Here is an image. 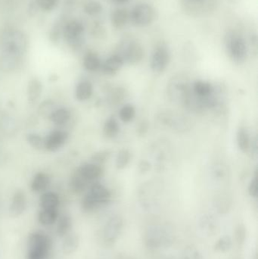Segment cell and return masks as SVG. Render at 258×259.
Here are the masks:
<instances>
[{
    "mask_svg": "<svg viewBox=\"0 0 258 259\" xmlns=\"http://www.w3.org/2000/svg\"><path fill=\"white\" fill-rule=\"evenodd\" d=\"M199 228L203 234L209 237L217 235L220 231V226L215 217L210 214H205L200 219Z\"/></svg>",
    "mask_w": 258,
    "mask_h": 259,
    "instance_id": "14",
    "label": "cell"
},
{
    "mask_svg": "<svg viewBox=\"0 0 258 259\" xmlns=\"http://www.w3.org/2000/svg\"><path fill=\"white\" fill-rule=\"evenodd\" d=\"M109 156H110V153L108 151H100V152L93 154L92 156L91 157V160H92L93 164L100 165V164L107 161Z\"/></svg>",
    "mask_w": 258,
    "mask_h": 259,
    "instance_id": "40",
    "label": "cell"
},
{
    "mask_svg": "<svg viewBox=\"0 0 258 259\" xmlns=\"http://www.w3.org/2000/svg\"><path fill=\"white\" fill-rule=\"evenodd\" d=\"M26 140L31 147L36 150L45 149V140L39 134L36 133H30L26 135Z\"/></svg>",
    "mask_w": 258,
    "mask_h": 259,
    "instance_id": "32",
    "label": "cell"
},
{
    "mask_svg": "<svg viewBox=\"0 0 258 259\" xmlns=\"http://www.w3.org/2000/svg\"><path fill=\"white\" fill-rule=\"evenodd\" d=\"M215 206L220 214H227L231 207V200L227 196H220L215 199Z\"/></svg>",
    "mask_w": 258,
    "mask_h": 259,
    "instance_id": "33",
    "label": "cell"
},
{
    "mask_svg": "<svg viewBox=\"0 0 258 259\" xmlns=\"http://www.w3.org/2000/svg\"><path fill=\"white\" fill-rule=\"evenodd\" d=\"M50 184V178L48 175L43 172H38L33 176L30 182V190L33 193H43Z\"/></svg>",
    "mask_w": 258,
    "mask_h": 259,
    "instance_id": "19",
    "label": "cell"
},
{
    "mask_svg": "<svg viewBox=\"0 0 258 259\" xmlns=\"http://www.w3.org/2000/svg\"><path fill=\"white\" fill-rule=\"evenodd\" d=\"M83 65L85 69L89 72H95L98 71L101 66L99 56L94 52H88L83 57Z\"/></svg>",
    "mask_w": 258,
    "mask_h": 259,
    "instance_id": "21",
    "label": "cell"
},
{
    "mask_svg": "<svg viewBox=\"0 0 258 259\" xmlns=\"http://www.w3.org/2000/svg\"><path fill=\"white\" fill-rule=\"evenodd\" d=\"M124 222L119 215H114L109 219L103 231V240L106 246H112L119 238L122 231Z\"/></svg>",
    "mask_w": 258,
    "mask_h": 259,
    "instance_id": "10",
    "label": "cell"
},
{
    "mask_svg": "<svg viewBox=\"0 0 258 259\" xmlns=\"http://www.w3.org/2000/svg\"><path fill=\"white\" fill-rule=\"evenodd\" d=\"M226 50L229 57L236 63L240 64L246 60L248 47L245 38L236 31H229L224 38Z\"/></svg>",
    "mask_w": 258,
    "mask_h": 259,
    "instance_id": "4",
    "label": "cell"
},
{
    "mask_svg": "<svg viewBox=\"0 0 258 259\" xmlns=\"http://www.w3.org/2000/svg\"><path fill=\"white\" fill-rule=\"evenodd\" d=\"M150 168V164L146 161H142L139 164V169L141 171H147Z\"/></svg>",
    "mask_w": 258,
    "mask_h": 259,
    "instance_id": "44",
    "label": "cell"
},
{
    "mask_svg": "<svg viewBox=\"0 0 258 259\" xmlns=\"http://www.w3.org/2000/svg\"><path fill=\"white\" fill-rule=\"evenodd\" d=\"M136 115L135 108L132 105L127 104L121 108L119 112V116L121 121L127 123L131 121Z\"/></svg>",
    "mask_w": 258,
    "mask_h": 259,
    "instance_id": "38",
    "label": "cell"
},
{
    "mask_svg": "<svg viewBox=\"0 0 258 259\" xmlns=\"http://www.w3.org/2000/svg\"><path fill=\"white\" fill-rule=\"evenodd\" d=\"M27 207V197L24 192L18 190L12 196L9 206V213L12 217H18L25 211Z\"/></svg>",
    "mask_w": 258,
    "mask_h": 259,
    "instance_id": "12",
    "label": "cell"
},
{
    "mask_svg": "<svg viewBox=\"0 0 258 259\" xmlns=\"http://www.w3.org/2000/svg\"><path fill=\"white\" fill-rule=\"evenodd\" d=\"M124 61L120 55L115 54L106 59L101 65L103 72L108 75H114L116 74L124 65Z\"/></svg>",
    "mask_w": 258,
    "mask_h": 259,
    "instance_id": "16",
    "label": "cell"
},
{
    "mask_svg": "<svg viewBox=\"0 0 258 259\" xmlns=\"http://www.w3.org/2000/svg\"><path fill=\"white\" fill-rule=\"evenodd\" d=\"M236 140L239 149L244 153L248 152L250 147V138L246 129L240 127L238 130Z\"/></svg>",
    "mask_w": 258,
    "mask_h": 259,
    "instance_id": "28",
    "label": "cell"
},
{
    "mask_svg": "<svg viewBox=\"0 0 258 259\" xmlns=\"http://www.w3.org/2000/svg\"><path fill=\"white\" fill-rule=\"evenodd\" d=\"M85 26L77 19H68L64 24L62 38L73 50H79L85 42Z\"/></svg>",
    "mask_w": 258,
    "mask_h": 259,
    "instance_id": "5",
    "label": "cell"
},
{
    "mask_svg": "<svg viewBox=\"0 0 258 259\" xmlns=\"http://www.w3.org/2000/svg\"><path fill=\"white\" fill-rule=\"evenodd\" d=\"M148 123L145 122V121H142V122L141 123L140 125H139L138 132H139V134H144L148 131Z\"/></svg>",
    "mask_w": 258,
    "mask_h": 259,
    "instance_id": "43",
    "label": "cell"
},
{
    "mask_svg": "<svg viewBox=\"0 0 258 259\" xmlns=\"http://www.w3.org/2000/svg\"><path fill=\"white\" fill-rule=\"evenodd\" d=\"M51 247L49 237L42 232H33L29 236L27 259H45Z\"/></svg>",
    "mask_w": 258,
    "mask_h": 259,
    "instance_id": "6",
    "label": "cell"
},
{
    "mask_svg": "<svg viewBox=\"0 0 258 259\" xmlns=\"http://www.w3.org/2000/svg\"><path fill=\"white\" fill-rule=\"evenodd\" d=\"M68 18L65 15H62L61 18L57 21H56L54 25L50 29L49 37L50 41L53 44H58L62 38V30H63L64 24L66 22Z\"/></svg>",
    "mask_w": 258,
    "mask_h": 259,
    "instance_id": "25",
    "label": "cell"
},
{
    "mask_svg": "<svg viewBox=\"0 0 258 259\" xmlns=\"http://www.w3.org/2000/svg\"><path fill=\"white\" fill-rule=\"evenodd\" d=\"M171 60L169 48L165 44H160L156 47L151 55L150 66L154 73H162L166 69Z\"/></svg>",
    "mask_w": 258,
    "mask_h": 259,
    "instance_id": "8",
    "label": "cell"
},
{
    "mask_svg": "<svg viewBox=\"0 0 258 259\" xmlns=\"http://www.w3.org/2000/svg\"><path fill=\"white\" fill-rule=\"evenodd\" d=\"M119 124L118 121L114 118H109L105 123L103 127V134L105 137L109 139H112L116 137L119 133Z\"/></svg>",
    "mask_w": 258,
    "mask_h": 259,
    "instance_id": "30",
    "label": "cell"
},
{
    "mask_svg": "<svg viewBox=\"0 0 258 259\" xmlns=\"http://www.w3.org/2000/svg\"><path fill=\"white\" fill-rule=\"evenodd\" d=\"M57 224V234L60 237L68 235L72 228V219L68 214L59 216Z\"/></svg>",
    "mask_w": 258,
    "mask_h": 259,
    "instance_id": "26",
    "label": "cell"
},
{
    "mask_svg": "<svg viewBox=\"0 0 258 259\" xmlns=\"http://www.w3.org/2000/svg\"><path fill=\"white\" fill-rule=\"evenodd\" d=\"M77 173L88 183L98 179L103 173L101 166L93 163L83 164L77 169Z\"/></svg>",
    "mask_w": 258,
    "mask_h": 259,
    "instance_id": "13",
    "label": "cell"
},
{
    "mask_svg": "<svg viewBox=\"0 0 258 259\" xmlns=\"http://www.w3.org/2000/svg\"><path fill=\"white\" fill-rule=\"evenodd\" d=\"M42 92V83L37 77H33L29 80L27 84V95L29 104L33 106L36 104L40 98Z\"/></svg>",
    "mask_w": 258,
    "mask_h": 259,
    "instance_id": "15",
    "label": "cell"
},
{
    "mask_svg": "<svg viewBox=\"0 0 258 259\" xmlns=\"http://www.w3.org/2000/svg\"><path fill=\"white\" fill-rule=\"evenodd\" d=\"M59 216L58 209H42L41 208L38 214V220L43 226H50L57 222Z\"/></svg>",
    "mask_w": 258,
    "mask_h": 259,
    "instance_id": "24",
    "label": "cell"
},
{
    "mask_svg": "<svg viewBox=\"0 0 258 259\" xmlns=\"http://www.w3.org/2000/svg\"><path fill=\"white\" fill-rule=\"evenodd\" d=\"M0 115H1V112H0Z\"/></svg>",
    "mask_w": 258,
    "mask_h": 259,
    "instance_id": "49",
    "label": "cell"
},
{
    "mask_svg": "<svg viewBox=\"0 0 258 259\" xmlns=\"http://www.w3.org/2000/svg\"><path fill=\"white\" fill-rule=\"evenodd\" d=\"M83 11L88 16H98L102 12L103 6L101 3L96 0H89L83 6Z\"/></svg>",
    "mask_w": 258,
    "mask_h": 259,
    "instance_id": "29",
    "label": "cell"
},
{
    "mask_svg": "<svg viewBox=\"0 0 258 259\" xmlns=\"http://www.w3.org/2000/svg\"><path fill=\"white\" fill-rule=\"evenodd\" d=\"M174 243V234L168 227L153 225L145 234V244L150 249L170 247Z\"/></svg>",
    "mask_w": 258,
    "mask_h": 259,
    "instance_id": "3",
    "label": "cell"
},
{
    "mask_svg": "<svg viewBox=\"0 0 258 259\" xmlns=\"http://www.w3.org/2000/svg\"><path fill=\"white\" fill-rule=\"evenodd\" d=\"M71 118V112L67 108H57L49 118L53 124L58 126L65 125L69 122Z\"/></svg>",
    "mask_w": 258,
    "mask_h": 259,
    "instance_id": "22",
    "label": "cell"
},
{
    "mask_svg": "<svg viewBox=\"0 0 258 259\" xmlns=\"http://www.w3.org/2000/svg\"><path fill=\"white\" fill-rule=\"evenodd\" d=\"M247 238V229L243 224H239L235 230V240L239 247L245 244Z\"/></svg>",
    "mask_w": 258,
    "mask_h": 259,
    "instance_id": "39",
    "label": "cell"
},
{
    "mask_svg": "<svg viewBox=\"0 0 258 259\" xmlns=\"http://www.w3.org/2000/svg\"><path fill=\"white\" fill-rule=\"evenodd\" d=\"M193 91L195 94L199 97H209L212 94V87L210 83H207V82L198 80L194 83Z\"/></svg>",
    "mask_w": 258,
    "mask_h": 259,
    "instance_id": "34",
    "label": "cell"
},
{
    "mask_svg": "<svg viewBox=\"0 0 258 259\" xmlns=\"http://www.w3.org/2000/svg\"><path fill=\"white\" fill-rule=\"evenodd\" d=\"M39 11L45 12H51L57 9L60 0H34Z\"/></svg>",
    "mask_w": 258,
    "mask_h": 259,
    "instance_id": "36",
    "label": "cell"
},
{
    "mask_svg": "<svg viewBox=\"0 0 258 259\" xmlns=\"http://www.w3.org/2000/svg\"><path fill=\"white\" fill-rule=\"evenodd\" d=\"M112 194L105 186L95 183L90 186L89 191L82 200V209L86 212L95 211L100 207L107 205L110 202Z\"/></svg>",
    "mask_w": 258,
    "mask_h": 259,
    "instance_id": "2",
    "label": "cell"
},
{
    "mask_svg": "<svg viewBox=\"0 0 258 259\" xmlns=\"http://www.w3.org/2000/svg\"><path fill=\"white\" fill-rule=\"evenodd\" d=\"M248 193L252 197L256 198L257 196V173L256 172L255 176L253 178L252 181L250 183L249 187H248Z\"/></svg>",
    "mask_w": 258,
    "mask_h": 259,
    "instance_id": "41",
    "label": "cell"
},
{
    "mask_svg": "<svg viewBox=\"0 0 258 259\" xmlns=\"http://www.w3.org/2000/svg\"><path fill=\"white\" fill-rule=\"evenodd\" d=\"M131 159V154L127 149H122L118 152L116 158L117 168L122 170L127 167Z\"/></svg>",
    "mask_w": 258,
    "mask_h": 259,
    "instance_id": "37",
    "label": "cell"
},
{
    "mask_svg": "<svg viewBox=\"0 0 258 259\" xmlns=\"http://www.w3.org/2000/svg\"><path fill=\"white\" fill-rule=\"evenodd\" d=\"M80 244L79 237L74 233H71L65 236L62 244V250L65 255H71L78 249Z\"/></svg>",
    "mask_w": 258,
    "mask_h": 259,
    "instance_id": "23",
    "label": "cell"
},
{
    "mask_svg": "<svg viewBox=\"0 0 258 259\" xmlns=\"http://www.w3.org/2000/svg\"><path fill=\"white\" fill-rule=\"evenodd\" d=\"M1 143H2V140L0 139V149H1Z\"/></svg>",
    "mask_w": 258,
    "mask_h": 259,
    "instance_id": "48",
    "label": "cell"
},
{
    "mask_svg": "<svg viewBox=\"0 0 258 259\" xmlns=\"http://www.w3.org/2000/svg\"><path fill=\"white\" fill-rule=\"evenodd\" d=\"M56 103L51 100H45L38 107V113L41 117L49 119L51 114L57 109Z\"/></svg>",
    "mask_w": 258,
    "mask_h": 259,
    "instance_id": "31",
    "label": "cell"
},
{
    "mask_svg": "<svg viewBox=\"0 0 258 259\" xmlns=\"http://www.w3.org/2000/svg\"><path fill=\"white\" fill-rule=\"evenodd\" d=\"M60 198L55 192H43L39 198V206L42 209H58Z\"/></svg>",
    "mask_w": 258,
    "mask_h": 259,
    "instance_id": "18",
    "label": "cell"
},
{
    "mask_svg": "<svg viewBox=\"0 0 258 259\" xmlns=\"http://www.w3.org/2000/svg\"><path fill=\"white\" fill-rule=\"evenodd\" d=\"M68 134L62 130H55L47 135L45 140V149L48 152H54L65 146L68 140Z\"/></svg>",
    "mask_w": 258,
    "mask_h": 259,
    "instance_id": "11",
    "label": "cell"
},
{
    "mask_svg": "<svg viewBox=\"0 0 258 259\" xmlns=\"http://www.w3.org/2000/svg\"><path fill=\"white\" fill-rule=\"evenodd\" d=\"M88 184L89 183L87 181H85L76 172L70 181V188L75 194H81L87 188Z\"/></svg>",
    "mask_w": 258,
    "mask_h": 259,
    "instance_id": "27",
    "label": "cell"
},
{
    "mask_svg": "<svg viewBox=\"0 0 258 259\" xmlns=\"http://www.w3.org/2000/svg\"><path fill=\"white\" fill-rule=\"evenodd\" d=\"M58 79H59V77H58L57 74H51V75H50L49 77H48V80L51 82L56 81V80H58Z\"/></svg>",
    "mask_w": 258,
    "mask_h": 259,
    "instance_id": "45",
    "label": "cell"
},
{
    "mask_svg": "<svg viewBox=\"0 0 258 259\" xmlns=\"http://www.w3.org/2000/svg\"><path fill=\"white\" fill-rule=\"evenodd\" d=\"M93 94V87L90 82L83 80L77 83L75 89V97L78 101L89 100Z\"/></svg>",
    "mask_w": 258,
    "mask_h": 259,
    "instance_id": "20",
    "label": "cell"
},
{
    "mask_svg": "<svg viewBox=\"0 0 258 259\" xmlns=\"http://www.w3.org/2000/svg\"><path fill=\"white\" fill-rule=\"evenodd\" d=\"M233 241L230 236H223L217 241L215 245V250L216 252H227L231 249Z\"/></svg>",
    "mask_w": 258,
    "mask_h": 259,
    "instance_id": "35",
    "label": "cell"
},
{
    "mask_svg": "<svg viewBox=\"0 0 258 259\" xmlns=\"http://www.w3.org/2000/svg\"><path fill=\"white\" fill-rule=\"evenodd\" d=\"M29 40L23 30L6 26L0 30V71L12 72L22 64Z\"/></svg>",
    "mask_w": 258,
    "mask_h": 259,
    "instance_id": "1",
    "label": "cell"
},
{
    "mask_svg": "<svg viewBox=\"0 0 258 259\" xmlns=\"http://www.w3.org/2000/svg\"><path fill=\"white\" fill-rule=\"evenodd\" d=\"M130 20V12L124 8H118L112 12L111 21L112 26L117 30L124 28Z\"/></svg>",
    "mask_w": 258,
    "mask_h": 259,
    "instance_id": "17",
    "label": "cell"
},
{
    "mask_svg": "<svg viewBox=\"0 0 258 259\" xmlns=\"http://www.w3.org/2000/svg\"><path fill=\"white\" fill-rule=\"evenodd\" d=\"M115 1L118 3H127V2L130 1V0H115Z\"/></svg>",
    "mask_w": 258,
    "mask_h": 259,
    "instance_id": "46",
    "label": "cell"
},
{
    "mask_svg": "<svg viewBox=\"0 0 258 259\" xmlns=\"http://www.w3.org/2000/svg\"><path fill=\"white\" fill-rule=\"evenodd\" d=\"M144 48L140 42L134 39H127L123 44V54L120 55L130 65L139 63L144 58Z\"/></svg>",
    "mask_w": 258,
    "mask_h": 259,
    "instance_id": "9",
    "label": "cell"
},
{
    "mask_svg": "<svg viewBox=\"0 0 258 259\" xmlns=\"http://www.w3.org/2000/svg\"><path fill=\"white\" fill-rule=\"evenodd\" d=\"M39 8L36 6V3H35L34 0H30L27 7V12H28L30 16H34L36 14L39 12Z\"/></svg>",
    "mask_w": 258,
    "mask_h": 259,
    "instance_id": "42",
    "label": "cell"
},
{
    "mask_svg": "<svg viewBox=\"0 0 258 259\" xmlns=\"http://www.w3.org/2000/svg\"><path fill=\"white\" fill-rule=\"evenodd\" d=\"M121 259H134L133 258H130V257H123Z\"/></svg>",
    "mask_w": 258,
    "mask_h": 259,
    "instance_id": "47",
    "label": "cell"
},
{
    "mask_svg": "<svg viewBox=\"0 0 258 259\" xmlns=\"http://www.w3.org/2000/svg\"><path fill=\"white\" fill-rule=\"evenodd\" d=\"M156 9L148 3H139L130 12V19L136 27H148L156 21Z\"/></svg>",
    "mask_w": 258,
    "mask_h": 259,
    "instance_id": "7",
    "label": "cell"
}]
</instances>
